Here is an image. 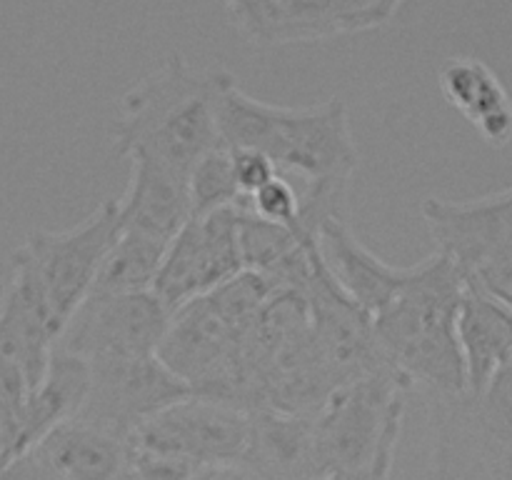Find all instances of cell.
Instances as JSON below:
<instances>
[{"label":"cell","mask_w":512,"mask_h":480,"mask_svg":"<svg viewBox=\"0 0 512 480\" xmlns=\"http://www.w3.org/2000/svg\"><path fill=\"white\" fill-rule=\"evenodd\" d=\"M215 123L220 145L255 150L275 168L298 173L305 183H350L358 168V145L348 108L333 98L288 108L245 93L228 70H213Z\"/></svg>","instance_id":"cell-1"},{"label":"cell","mask_w":512,"mask_h":480,"mask_svg":"<svg viewBox=\"0 0 512 480\" xmlns=\"http://www.w3.org/2000/svg\"><path fill=\"white\" fill-rule=\"evenodd\" d=\"M463 288L465 273L460 265L435 250L430 258L405 268L393 298L370 318L383 358L425 398L465 393L458 345Z\"/></svg>","instance_id":"cell-2"},{"label":"cell","mask_w":512,"mask_h":480,"mask_svg":"<svg viewBox=\"0 0 512 480\" xmlns=\"http://www.w3.org/2000/svg\"><path fill=\"white\" fill-rule=\"evenodd\" d=\"M118 153L190 173L220 145L215 123L213 70H195L173 55L128 88L113 125Z\"/></svg>","instance_id":"cell-3"},{"label":"cell","mask_w":512,"mask_h":480,"mask_svg":"<svg viewBox=\"0 0 512 480\" xmlns=\"http://www.w3.org/2000/svg\"><path fill=\"white\" fill-rule=\"evenodd\" d=\"M408 380L393 368L338 385L315 410V438L328 478L388 480L405 423Z\"/></svg>","instance_id":"cell-4"},{"label":"cell","mask_w":512,"mask_h":480,"mask_svg":"<svg viewBox=\"0 0 512 480\" xmlns=\"http://www.w3.org/2000/svg\"><path fill=\"white\" fill-rule=\"evenodd\" d=\"M118 233V200H105L73 228L35 230L13 253L10 285L38 308L55 340L93 290Z\"/></svg>","instance_id":"cell-5"},{"label":"cell","mask_w":512,"mask_h":480,"mask_svg":"<svg viewBox=\"0 0 512 480\" xmlns=\"http://www.w3.org/2000/svg\"><path fill=\"white\" fill-rule=\"evenodd\" d=\"M170 313L153 290L125 295H88L53 348L85 363L135 360L158 355L170 328Z\"/></svg>","instance_id":"cell-6"},{"label":"cell","mask_w":512,"mask_h":480,"mask_svg":"<svg viewBox=\"0 0 512 480\" xmlns=\"http://www.w3.org/2000/svg\"><path fill=\"white\" fill-rule=\"evenodd\" d=\"M248 435L250 410L208 395H188L145 420L128 443L210 470L240 465Z\"/></svg>","instance_id":"cell-7"},{"label":"cell","mask_w":512,"mask_h":480,"mask_svg":"<svg viewBox=\"0 0 512 480\" xmlns=\"http://www.w3.org/2000/svg\"><path fill=\"white\" fill-rule=\"evenodd\" d=\"M238 210L240 205L190 215L188 223L170 240L153 285V293L170 313L245 273Z\"/></svg>","instance_id":"cell-8"},{"label":"cell","mask_w":512,"mask_h":480,"mask_svg":"<svg viewBox=\"0 0 512 480\" xmlns=\"http://www.w3.org/2000/svg\"><path fill=\"white\" fill-rule=\"evenodd\" d=\"M405 0H225L240 33L258 45L363 33L388 23Z\"/></svg>","instance_id":"cell-9"},{"label":"cell","mask_w":512,"mask_h":480,"mask_svg":"<svg viewBox=\"0 0 512 480\" xmlns=\"http://www.w3.org/2000/svg\"><path fill=\"white\" fill-rule=\"evenodd\" d=\"M88 365L90 388L78 420L125 440H130V435L160 410L193 395V388L158 355Z\"/></svg>","instance_id":"cell-10"},{"label":"cell","mask_w":512,"mask_h":480,"mask_svg":"<svg viewBox=\"0 0 512 480\" xmlns=\"http://www.w3.org/2000/svg\"><path fill=\"white\" fill-rule=\"evenodd\" d=\"M240 465L260 480L328 478L315 438V413L250 410V435Z\"/></svg>","instance_id":"cell-11"},{"label":"cell","mask_w":512,"mask_h":480,"mask_svg":"<svg viewBox=\"0 0 512 480\" xmlns=\"http://www.w3.org/2000/svg\"><path fill=\"white\" fill-rule=\"evenodd\" d=\"M458 345L465 393L488 388L512 360V303L468 275L458 308Z\"/></svg>","instance_id":"cell-12"},{"label":"cell","mask_w":512,"mask_h":480,"mask_svg":"<svg viewBox=\"0 0 512 480\" xmlns=\"http://www.w3.org/2000/svg\"><path fill=\"white\" fill-rule=\"evenodd\" d=\"M33 453L53 480H133L128 440L78 418L50 430Z\"/></svg>","instance_id":"cell-13"},{"label":"cell","mask_w":512,"mask_h":480,"mask_svg":"<svg viewBox=\"0 0 512 480\" xmlns=\"http://www.w3.org/2000/svg\"><path fill=\"white\" fill-rule=\"evenodd\" d=\"M188 175L155 160H130L128 188L118 200L120 225L170 243L193 215Z\"/></svg>","instance_id":"cell-14"},{"label":"cell","mask_w":512,"mask_h":480,"mask_svg":"<svg viewBox=\"0 0 512 480\" xmlns=\"http://www.w3.org/2000/svg\"><path fill=\"white\" fill-rule=\"evenodd\" d=\"M320 250L338 288L368 320L393 298L405 278V265L385 263L378 258L355 238L343 218L325 220L320 228Z\"/></svg>","instance_id":"cell-15"},{"label":"cell","mask_w":512,"mask_h":480,"mask_svg":"<svg viewBox=\"0 0 512 480\" xmlns=\"http://www.w3.org/2000/svg\"><path fill=\"white\" fill-rule=\"evenodd\" d=\"M90 388V365L78 355L53 348L40 383L30 390L18 423L15 458L33 450L60 423L78 418Z\"/></svg>","instance_id":"cell-16"},{"label":"cell","mask_w":512,"mask_h":480,"mask_svg":"<svg viewBox=\"0 0 512 480\" xmlns=\"http://www.w3.org/2000/svg\"><path fill=\"white\" fill-rule=\"evenodd\" d=\"M440 90L485 143L495 148L510 143L512 103L498 78L480 60L450 58L440 68Z\"/></svg>","instance_id":"cell-17"},{"label":"cell","mask_w":512,"mask_h":480,"mask_svg":"<svg viewBox=\"0 0 512 480\" xmlns=\"http://www.w3.org/2000/svg\"><path fill=\"white\" fill-rule=\"evenodd\" d=\"M170 243L140 230L123 228L110 245L90 295H125L153 290Z\"/></svg>","instance_id":"cell-18"},{"label":"cell","mask_w":512,"mask_h":480,"mask_svg":"<svg viewBox=\"0 0 512 480\" xmlns=\"http://www.w3.org/2000/svg\"><path fill=\"white\" fill-rule=\"evenodd\" d=\"M188 185L193 215L213 213V210L220 208H235V205L245 203L238 185H235L233 160H230V150L225 145H218L193 165L188 175Z\"/></svg>","instance_id":"cell-19"},{"label":"cell","mask_w":512,"mask_h":480,"mask_svg":"<svg viewBox=\"0 0 512 480\" xmlns=\"http://www.w3.org/2000/svg\"><path fill=\"white\" fill-rule=\"evenodd\" d=\"M245 208L253 215H258L260 220H268V223L283 225V228L303 233V230H300V193H295L293 185H290L280 173L275 175L273 180H268L263 188L255 190V193L245 200ZM313 238H320V235H313Z\"/></svg>","instance_id":"cell-20"},{"label":"cell","mask_w":512,"mask_h":480,"mask_svg":"<svg viewBox=\"0 0 512 480\" xmlns=\"http://www.w3.org/2000/svg\"><path fill=\"white\" fill-rule=\"evenodd\" d=\"M130 468H133V480H195L203 473V468L190 460L138 448V445H130Z\"/></svg>","instance_id":"cell-21"},{"label":"cell","mask_w":512,"mask_h":480,"mask_svg":"<svg viewBox=\"0 0 512 480\" xmlns=\"http://www.w3.org/2000/svg\"><path fill=\"white\" fill-rule=\"evenodd\" d=\"M230 160H233L235 185H238L243 200H248L255 190H260L278 175V168L255 150H230Z\"/></svg>","instance_id":"cell-22"},{"label":"cell","mask_w":512,"mask_h":480,"mask_svg":"<svg viewBox=\"0 0 512 480\" xmlns=\"http://www.w3.org/2000/svg\"><path fill=\"white\" fill-rule=\"evenodd\" d=\"M323 480H338V478H323Z\"/></svg>","instance_id":"cell-23"}]
</instances>
